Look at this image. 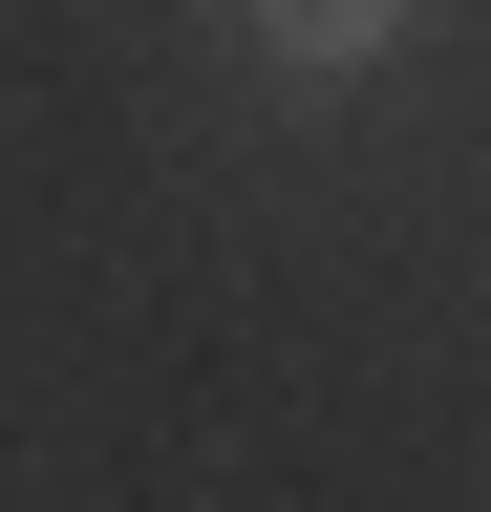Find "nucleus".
I'll return each instance as SVG.
<instances>
[{
	"mask_svg": "<svg viewBox=\"0 0 491 512\" xmlns=\"http://www.w3.org/2000/svg\"><path fill=\"white\" fill-rule=\"evenodd\" d=\"M235 22H257V43L299 64V86H342L363 43H406V0H235Z\"/></svg>",
	"mask_w": 491,
	"mask_h": 512,
	"instance_id": "obj_1",
	"label": "nucleus"
}]
</instances>
